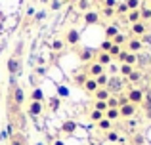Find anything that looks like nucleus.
Here are the masks:
<instances>
[{
	"label": "nucleus",
	"mask_w": 151,
	"mask_h": 145,
	"mask_svg": "<svg viewBox=\"0 0 151 145\" xmlns=\"http://www.w3.org/2000/svg\"><path fill=\"white\" fill-rule=\"evenodd\" d=\"M105 90L111 94V96H121L122 90H124V80H122V76H119V74H113V76H109V82H107Z\"/></svg>",
	"instance_id": "nucleus-1"
},
{
	"label": "nucleus",
	"mask_w": 151,
	"mask_h": 145,
	"mask_svg": "<svg viewBox=\"0 0 151 145\" xmlns=\"http://www.w3.org/2000/svg\"><path fill=\"white\" fill-rule=\"evenodd\" d=\"M126 99H128V103H134L138 107V105L144 103V90L140 88H130L128 92H126Z\"/></svg>",
	"instance_id": "nucleus-2"
},
{
	"label": "nucleus",
	"mask_w": 151,
	"mask_h": 145,
	"mask_svg": "<svg viewBox=\"0 0 151 145\" xmlns=\"http://www.w3.org/2000/svg\"><path fill=\"white\" fill-rule=\"evenodd\" d=\"M136 113H138V107L134 103H124V105H121V107H119V115H121V119H124V120L134 119V116H136Z\"/></svg>",
	"instance_id": "nucleus-3"
},
{
	"label": "nucleus",
	"mask_w": 151,
	"mask_h": 145,
	"mask_svg": "<svg viewBox=\"0 0 151 145\" xmlns=\"http://www.w3.org/2000/svg\"><path fill=\"white\" fill-rule=\"evenodd\" d=\"M124 50H126L128 54H140L142 50H144V44H142L140 38L130 36L128 40H126V44H124Z\"/></svg>",
	"instance_id": "nucleus-4"
},
{
	"label": "nucleus",
	"mask_w": 151,
	"mask_h": 145,
	"mask_svg": "<svg viewBox=\"0 0 151 145\" xmlns=\"http://www.w3.org/2000/svg\"><path fill=\"white\" fill-rule=\"evenodd\" d=\"M44 103H38V101H31L29 107H27V115L33 116V119H37V116H42L44 115Z\"/></svg>",
	"instance_id": "nucleus-5"
},
{
	"label": "nucleus",
	"mask_w": 151,
	"mask_h": 145,
	"mask_svg": "<svg viewBox=\"0 0 151 145\" xmlns=\"http://www.w3.org/2000/svg\"><path fill=\"white\" fill-rule=\"evenodd\" d=\"M78 59L82 61V63H92L94 59H96V50L94 48H81L78 50Z\"/></svg>",
	"instance_id": "nucleus-6"
},
{
	"label": "nucleus",
	"mask_w": 151,
	"mask_h": 145,
	"mask_svg": "<svg viewBox=\"0 0 151 145\" xmlns=\"http://www.w3.org/2000/svg\"><path fill=\"white\" fill-rule=\"evenodd\" d=\"M6 69H8V73H10V76H15V74L19 73V69H21V59L10 56L8 57V63H6Z\"/></svg>",
	"instance_id": "nucleus-7"
},
{
	"label": "nucleus",
	"mask_w": 151,
	"mask_h": 145,
	"mask_svg": "<svg viewBox=\"0 0 151 145\" xmlns=\"http://www.w3.org/2000/svg\"><path fill=\"white\" fill-rule=\"evenodd\" d=\"M149 65H151V52L142 50L140 54H136V67L144 69V67H149Z\"/></svg>",
	"instance_id": "nucleus-8"
},
{
	"label": "nucleus",
	"mask_w": 151,
	"mask_h": 145,
	"mask_svg": "<svg viewBox=\"0 0 151 145\" xmlns=\"http://www.w3.org/2000/svg\"><path fill=\"white\" fill-rule=\"evenodd\" d=\"M145 33H147V25H145L144 21H138V23H134V25H130V36L140 38V36H144Z\"/></svg>",
	"instance_id": "nucleus-9"
},
{
	"label": "nucleus",
	"mask_w": 151,
	"mask_h": 145,
	"mask_svg": "<svg viewBox=\"0 0 151 145\" xmlns=\"http://www.w3.org/2000/svg\"><path fill=\"white\" fill-rule=\"evenodd\" d=\"M103 73H105V67H101L98 61H92V63L86 67V74H88L90 78H96V76H100Z\"/></svg>",
	"instance_id": "nucleus-10"
},
{
	"label": "nucleus",
	"mask_w": 151,
	"mask_h": 145,
	"mask_svg": "<svg viewBox=\"0 0 151 145\" xmlns=\"http://www.w3.org/2000/svg\"><path fill=\"white\" fill-rule=\"evenodd\" d=\"M65 42L69 46H77L78 42H81V31L78 29H69L65 33Z\"/></svg>",
	"instance_id": "nucleus-11"
},
{
	"label": "nucleus",
	"mask_w": 151,
	"mask_h": 145,
	"mask_svg": "<svg viewBox=\"0 0 151 145\" xmlns=\"http://www.w3.org/2000/svg\"><path fill=\"white\" fill-rule=\"evenodd\" d=\"M100 19H101V15H100V11H94V10H90V11H86L84 14V25H98L100 23Z\"/></svg>",
	"instance_id": "nucleus-12"
},
{
	"label": "nucleus",
	"mask_w": 151,
	"mask_h": 145,
	"mask_svg": "<svg viewBox=\"0 0 151 145\" xmlns=\"http://www.w3.org/2000/svg\"><path fill=\"white\" fill-rule=\"evenodd\" d=\"M103 34H105V40H113V38L119 34V25H117V23H111V25H107L105 31H103Z\"/></svg>",
	"instance_id": "nucleus-13"
},
{
	"label": "nucleus",
	"mask_w": 151,
	"mask_h": 145,
	"mask_svg": "<svg viewBox=\"0 0 151 145\" xmlns=\"http://www.w3.org/2000/svg\"><path fill=\"white\" fill-rule=\"evenodd\" d=\"M29 97H31V101H38V103H44V99H46V96H44L40 86H37V88L29 94Z\"/></svg>",
	"instance_id": "nucleus-14"
},
{
	"label": "nucleus",
	"mask_w": 151,
	"mask_h": 145,
	"mask_svg": "<svg viewBox=\"0 0 151 145\" xmlns=\"http://www.w3.org/2000/svg\"><path fill=\"white\" fill-rule=\"evenodd\" d=\"M10 145H29V143H27L25 134H21V132H15L14 136H10Z\"/></svg>",
	"instance_id": "nucleus-15"
},
{
	"label": "nucleus",
	"mask_w": 151,
	"mask_h": 145,
	"mask_svg": "<svg viewBox=\"0 0 151 145\" xmlns=\"http://www.w3.org/2000/svg\"><path fill=\"white\" fill-rule=\"evenodd\" d=\"M94 61H98L101 67H107V65H111V61H113V59H111L109 54H105V52H98V54H96V59H94Z\"/></svg>",
	"instance_id": "nucleus-16"
},
{
	"label": "nucleus",
	"mask_w": 151,
	"mask_h": 145,
	"mask_svg": "<svg viewBox=\"0 0 151 145\" xmlns=\"http://www.w3.org/2000/svg\"><path fill=\"white\" fill-rule=\"evenodd\" d=\"M77 128H78V124L75 122V120H65V122L61 124V132L63 134H73Z\"/></svg>",
	"instance_id": "nucleus-17"
},
{
	"label": "nucleus",
	"mask_w": 151,
	"mask_h": 145,
	"mask_svg": "<svg viewBox=\"0 0 151 145\" xmlns=\"http://www.w3.org/2000/svg\"><path fill=\"white\" fill-rule=\"evenodd\" d=\"M124 19L130 23V25H134V23L142 21V17H140V10H132V11H128V14L124 15Z\"/></svg>",
	"instance_id": "nucleus-18"
},
{
	"label": "nucleus",
	"mask_w": 151,
	"mask_h": 145,
	"mask_svg": "<svg viewBox=\"0 0 151 145\" xmlns=\"http://www.w3.org/2000/svg\"><path fill=\"white\" fill-rule=\"evenodd\" d=\"M94 97H96V101H107L111 97V94L107 92L105 88H98L96 92H94Z\"/></svg>",
	"instance_id": "nucleus-19"
},
{
	"label": "nucleus",
	"mask_w": 151,
	"mask_h": 145,
	"mask_svg": "<svg viewBox=\"0 0 151 145\" xmlns=\"http://www.w3.org/2000/svg\"><path fill=\"white\" fill-rule=\"evenodd\" d=\"M140 17H142V21H149L151 19V6H147V4H142V8H140Z\"/></svg>",
	"instance_id": "nucleus-20"
},
{
	"label": "nucleus",
	"mask_w": 151,
	"mask_h": 145,
	"mask_svg": "<svg viewBox=\"0 0 151 145\" xmlns=\"http://www.w3.org/2000/svg\"><path fill=\"white\" fill-rule=\"evenodd\" d=\"M82 88H84L86 90V92H88V94H94V92H96V90H98V84H96V78H86V82H84V86H82Z\"/></svg>",
	"instance_id": "nucleus-21"
},
{
	"label": "nucleus",
	"mask_w": 151,
	"mask_h": 145,
	"mask_svg": "<svg viewBox=\"0 0 151 145\" xmlns=\"http://www.w3.org/2000/svg\"><path fill=\"white\" fill-rule=\"evenodd\" d=\"M75 6H77V10H78V11H84V14L92 10V2H90V0H78Z\"/></svg>",
	"instance_id": "nucleus-22"
},
{
	"label": "nucleus",
	"mask_w": 151,
	"mask_h": 145,
	"mask_svg": "<svg viewBox=\"0 0 151 145\" xmlns=\"http://www.w3.org/2000/svg\"><path fill=\"white\" fill-rule=\"evenodd\" d=\"M96 124H98V128L103 130V132H111V130H113V122H111V120H107L105 116H103L100 122H96Z\"/></svg>",
	"instance_id": "nucleus-23"
},
{
	"label": "nucleus",
	"mask_w": 151,
	"mask_h": 145,
	"mask_svg": "<svg viewBox=\"0 0 151 145\" xmlns=\"http://www.w3.org/2000/svg\"><path fill=\"white\" fill-rule=\"evenodd\" d=\"M130 143L132 145H144L145 143V136L142 134V132H136V134H132V138H130Z\"/></svg>",
	"instance_id": "nucleus-24"
},
{
	"label": "nucleus",
	"mask_w": 151,
	"mask_h": 145,
	"mask_svg": "<svg viewBox=\"0 0 151 145\" xmlns=\"http://www.w3.org/2000/svg\"><path fill=\"white\" fill-rule=\"evenodd\" d=\"M142 76H144V74H142V71H140V69H134V71L130 73V74H128L126 78H128V80L132 82V84H138V82L142 80Z\"/></svg>",
	"instance_id": "nucleus-25"
},
{
	"label": "nucleus",
	"mask_w": 151,
	"mask_h": 145,
	"mask_svg": "<svg viewBox=\"0 0 151 145\" xmlns=\"http://www.w3.org/2000/svg\"><path fill=\"white\" fill-rule=\"evenodd\" d=\"M105 119L111 120V122L119 120V119H121V115H119V109H107V111H105Z\"/></svg>",
	"instance_id": "nucleus-26"
},
{
	"label": "nucleus",
	"mask_w": 151,
	"mask_h": 145,
	"mask_svg": "<svg viewBox=\"0 0 151 145\" xmlns=\"http://www.w3.org/2000/svg\"><path fill=\"white\" fill-rule=\"evenodd\" d=\"M132 71H134V67H130V65H126V63H121V65H119V76H124L126 78Z\"/></svg>",
	"instance_id": "nucleus-27"
},
{
	"label": "nucleus",
	"mask_w": 151,
	"mask_h": 145,
	"mask_svg": "<svg viewBox=\"0 0 151 145\" xmlns=\"http://www.w3.org/2000/svg\"><path fill=\"white\" fill-rule=\"evenodd\" d=\"M107 82H109V74H107V73L100 74V76H96V84H98V88H105Z\"/></svg>",
	"instance_id": "nucleus-28"
},
{
	"label": "nucleus",
	"mask_w": 151,
	"mask_h": 145,
	"mask_svg": "<svg viewBox=\"0 0 151 145\" xmlns=\"http://www.w3.org/2000/svg\"><path fill=\"white\" fill-rule=\"evenodd\" d=\"M124 4H126V8H128V11L140 10L142 8V0H124Z\"/></svg>",
	"instance_id": "nucleus-29"
},
{
	"label": "nucleus",
	"mask_w": 151,
	"mask_h": 145,
	"mask_svg": "<svg viewBox=\"0 0 151 145\" xmlns=\"http://www.w3.org/2000/svg\"><path fill=\"white\" fill-rule=\"evenodd\" d=\"M119 139H121V136H119L115 130H111V132H105V141H109V143H117Z\"/></svg>",
	"instance_id": "nucleus-30"
},
{
	"label": "nucleus",
	"mask_w": 151,
	"mask_h": 145,
	"mask_svg": "<svg viewBox=\"0 0 151 145\" xmlns=\"http://www.w3.org/2000/svg\"><path fill=\"white\" fill-rule=\"evenodd\" d=\"M48 103H50V111H58V109H59V103H61V99H59V97L58 96H54V97H50V99H48Z\"/></svg>",
	"instance_id": "nucleus-31"
},
{
	"label": "nucleus",
	"mask_w": 151,
	"mask_h": 145,
	"mask_svg": "<svg viewBox=\"0 0 151 145\" xmlns=\"http://www.w3.org/2000/svg\"><path fill=\"white\" fill-rule=\"evenodd\" d=\"M115 14H119L121 17H124V15L128 14V8H126V4H124V2H119L117 8H115Z\"/></svg>",
	"instance_id": "nucleus-32"
},
{
	"label": "nucleus",
	"mask_w": 151,
	"mask_h": 145,
	"mask_svg": "<svg viewBox=\"0 0 151 145\" xmlns=\"http://www.w3.org/2000/svg\"><path fill=\"white\" fill-rule=\"evenodd\" d=\"M126 40H128V38H126V36H124L122 33H119V34H117V36H115V38H113L111 42H113L115 46H124V44H126Z\"/></svg>",
	"instance_id": "nucleus-33"
},
{
	"label": "nucleus",
	"mask_w": 151,
	"mask_h": 145,
	"mask_svg": "<svg viewBox=\"0 0 151 145\" xmlns=\"http://www.w3.org/2000/svg\"><path fill=\"white\" fill-rule=\"evenodd\" d=\"M58 97H59V99L69 97V88H67V86H63V84H59L58 86Z\"/></svg>",
	"instance_id": "nucleus-34"
},
{
	"label": "nucleus",
	"mask_w": 151,
	"mask_h": 145,
	"mask_svg": "<svg viewBox=\"0 0 151 145\" xmlns=\"http://www.w3.org/2000/svg\"><path fill=\"white\" fill-rule=\"evenodd\" d=\"M103 116H105V113H100L96 109H92V113H90V120H94V122H100Z\"/></svg>",
	"instance_id": "nucleus-35"
},
{
	"label": "nucleus",
	"mask_w": 151,
	"mask_h": 145,
	"mask_svg": "<svg viewBox=\"0 0 151 145\" xmlns=\"http://www.w3.org/2000/svg\"><path fill=\"white\" fill-rule=\"evenodd\" d=\"M94 109L100 113H105L109 107H107V101H94Z\"/></svg>",
	"instance_id": "nucleus-36"
},
{
	"label": "nucleus",
	"mask_w": 151,
	"mask_h": 145,
	"mask_svg": "<svg viewBox=\"0 0 151 145\" xmlns=\"http://www.w3.org/2000/svg\"><path fill=\"white\" fill-rule=\"evenodd\" d=\"M107 107H109V109H119V97L111 96L109 99H107Z\"/></svg>",
	"instance_id": "nucleus-37"
},
{
	"label": "nucleus",
	"mask_w": 151,
	"mask_h": 145,
	"mask_svg": "<svg viewBox=\"0 0 151 145\" xmlns=\"http://www.w3.org/2000/svg\"><path fill=\"white\" fill-rule=\"evenodd\" d=\"M121 50H122V46H111V50H109V52H107V54H109V56H111V59H115V57H117L119 56V54H121Z\"/></svg>",
	"instance_id": "nucleus-38"
},
{
	"label": "nucleus",
	"mask_w": 151,
	"mask_h": 145,
	"mask_svg": "<svg viewBox=\"0 0 151 145\" xmlns=\"http://www.w3.org/2000/svg\"><path fill=\"white\" fill-rule=\"evenodd\" d=\"M144 109H147V107H151V90H147V92H144Z\"/></svg>",
	"instance_id": "nucleus-39"
},
{
	"label": "nucleus",
	"mask_w": 151,
	"mask_h": 145,
	"mask_svg": "<svg viewBox=\"0 0 151 145\" xmlns=\"http://www.w3.org/2000/svg\"><path fill=\"white\" fill-rule=\"evenodd\" d=\"M86 78H88V74H86V73H82V74H77V76H75V84H78V86H84Z\"/></svg>",
	"instance_id": "nucleus-40"
},
{
	"label": "nucleus",
	"mask_w": 151,
	"mask_h": 145,
	"mask_svg": "<svg viewBox=\"0 0 151 145\" xmlns=\"http://www.w3.org/2000/svg\"><path fill=\"white\" fill-rule=\"evenodd\" d=\"M63 46H65L63 40H54V42H52V50H54V52H61Z\"/></svg>",
	"instance_id": "nucleus-41"
},
{
	"label": "nucleus",
	"mask_w": 151,
	"mask_h": 145,
	"mask_svg": "<svg viewBox=\"0 0 151 145\" xmlns=\"http://www.w3.org/2000/svg\"><path fill=\"white\" fill-rule=\"evenodd\" d=\"M124 63L130 65V67H136V54H128L126 59H124Z\"/></svg>",
	"instance_id": "nucleus-42"
},
{
	"label": "nucleus",
	"mask_w": 151,
	"mask_h": 145,
	"mask_svg": "<svg viewBox=\"0 0 151 145\" xmlns=\"http://www.w3.org/2000/svg\"><path fill=\"white\" fill-rule=\"evenodd\" d=\"M111 46H113V42H111V40H103L101 42V44H100V52H109V50H111Z\"/></svg>",
	"instance_id": "nucleus-43"
},
{
	"label": "nucleus",
	"mask_w": 151,
	"mask_h": 145,
	"mask_svg": "<svg viewBox=\"0 0 151 145\" xmlns=\"http://www.w3.org/2000/svg\"><path fill=\"white\" fill-rule=\"evenodd\" d=\"M50 8L54 11H58V10H61V8H63V2H61V0H50Z\"/></svg>",
	"instance_id": "nucleus-44"
},
{
	"label": "nucleus",
	"mask_w": 151,
	"mask_h": 145,
	"mask_svg": "<svg viewBox=\"0 0 151 145\" xmlns=\"http://www.w3.org/2000/svg\"><path fill=\"white\" fill-rule=\"evenodd\" d=\"M140 40H142V44H144V48H145V46H151V33L147 31L144 36H140Z\"/></svg>",
	"instance_id": "nucleus-45"
},
{
	"label": "nucleus",
	"mask_w": 151,
	"mask_h": 145,
	"mask_svg": "<svg viewBox=\"0 0 151 145\" xmlns=\"http://www.w3.org/2000/svg\"><path fill=\"white\" fill-rule=\"evenodd\" d=\"M21 52H23V40H19V42H17V46H15L14 57H19V59H21Z\"/></svg>",
	"instance_id": "nucleus-46"
},
{
	"label": "nucleus",
	"mask_w": 151,
	"mask_h": 145,
	"mask_svg": "<svg viewBox=\"0 0 151 145\" xmlns=\"http://www.w3.org/2000/svg\"><path fill=\"white\" fill-rule=\"evenodd\" d=\"M117 4H119L117 0H105L101 8H111V10H115V8H117Z\"/></svg>",
	"instance_id": "nucleus-47"
},
{
	"label": "nucleus",
	"mask_w": 151,
	"mask_h": 145,
	"mask_svg": "<svg viewBox=\"0 0 151 145\" xmlns=\"http://www.w3.org/2000/svg\"><path fill=\"white\" fill-rule=\"evenodd\" d=\"M100 15H105V17H113L115 15V10H111V8H101V14Z\"/></svg>",
	"instance_id": "nucleus-48"
},
{
	"label": "nucleus",
	"mask_w": 151,
	"mask_h": 145,
	"mask_svg": "<svg viewBox=\"0 0 151 145\" xmlns=\"http://www.w3.org/2000/svg\"><path fill=\"white\" fill-rule=\"evenodd\" d=\"M44 19H46V11H44V10L35 14V21H44Z\"/></svg>",
	"instance_id": "nucleus-49"
},
{
	"label": "nucleus",
	"mask_w": 151,
	"mask_h": 145,
	"mask_svg": "<svg viewBox=\"0 0 151 145\" xmlns=\"http://www.w3.org/2000/svg\"><path fill=\"white\" fill-rule=\"evenodd\" d=\"M126 56H128V52H126V50H124V46H122V50H121V54H119V56H117V59L121 61V63H124Z\"/></svg>",
	"instance_id": "nucleus-50"
},
{
	"label": "nucleus",
	"mask_w": 151,
	"mask_h": 145,
	"mask_svg": "<svg viewBox=\"0 0 151 145\" xmlns=\"http://www.w3.org/2000/svg\"><path fill=\"white\" fill-rule=\"evenodd\" d=\"M144 116L151 122V107H147V109H144Z\"/></svg>",
	"instance_id": "nucleus-51"
},
{
	"label": "nucleus",
	"mask_w": 151,
	"mask_h": 145,
	"mask_svg": "<svg viewBox=\"0 0 151 145\" xmlns=\"http://www.w3.org/2000/svg\"><path fill=\"white\" fill-rule=\"evenodd\" d=\"M90 2H92V6H103L105 0H90Z\"/></svg>",
	"instance_id": "nucleus-52"
},
{
	"label": "nucleus",
	"mask_w": 151,
	"mask_h": 145,
	"mask_svg": "<svg viewBox=\"0 0 151 145\" xmlns=\"http://www.w3.org/2000/svg\"><path fill=\"white\" fill-rule=\"evenodd\" d=\"M44 73H46L44 67H37V74H44Z\"/></svg>",
	"instance_id": "nucleus-53"
},
{
	"label": "nucleus",
	"mask_w": 151,
	"mask_h": 145,
	"mask_svg": "<svg viewBox=\"0 0 151 145\" xmlns=\"http://www.w3.org/2000/svg\"><path fill=\"white\" fill-rule=\"evenodd\" d=\"M52 145H65V143H63V139H54V143H52Z\"/></svg>",
	"instance_id": "nucleus-54"
},
{
	"label": "nucleus",
	"mask_w": 151,
	"mask_h": 145,
	"mask_svg": "<svg viewBox=\"0 0 151 145\" xmlns=\"http://www.w3.org/2000/svg\"><path fill=\"white\" fill-rule=\"evenodd\" d=\"M37 14V11H35V8H29V10H27V15H35Z\"/></svg>",
	"instance_id": "nucleus-55"
},
{
	"label": "nucleus",
	"mask_w": 151,
	"mask_h": 145,
	"mask_svg": "<svg viewBox=\"0 0 151 145\" xmlns=\"http://www.w3.org/2000/svg\"><path fill=\"white\" fill-rule=\"evenodd\" d=\"M111 73H119V67H117V65H111Z\"/></svg>",
	"instance_id": "nucleus-56"
},
{
	"label": "nucleus",
	"mask_w": 151,
	"mask_h": 145,
	"mask_svg": "<svg viewBox=\"0 0 151 145\" xmlns=\"http://www.w3.org/2000/svg\"><path fill=\"white\" fill-rule=\"evenodd\" d=\"M142 4H147V6H149V4H151V0H144V2H142Z\"/></svg>",
	"instance_id": "nucleus-57"
},
{
	"label": "nucleus",
	"mask_w": 151,
	"mask_h": 145,
	"mask_svg": "<svg viewBox=\"0 0 151 145\" xmlns=\"http://www.w3.org/2000/svg\"><path fill=\"white\" fill-rule=\"evenodd\" d=\"M69 2H73V4H77V2H78V0H69Z\"/></svg>",
	"instance_id": "nucleus-58"
},
{
	"label": "nucleus",
	"mask_w": 151,
	"mask_h": 145,
	"mask_svg": "<svg viewBox=\"0 0 151 145\" xmlns=\"http://www.w3.org/2000/svg\"><path fill=\"white\" fill-rule=\"evenodd\" d=\"M42 2H50V0H42Z\"/></svg>",
	"instance_id": "nucleus-59"
},
{
	"label": "nucleus",
	"mask_w": 151,
	"mask_h": 145,
	"mask_svg": "<svg viewBox=\"0 0 151 145\" xmlns=\"http://www.w3.org/2000/svg\"><path fill=\"white\" fill-rule=\"evenodd\" d=\"M0 99H2V92H0Z\"/></svg>",
	"instance_id": "nucleus-60"
}]
</instances>
